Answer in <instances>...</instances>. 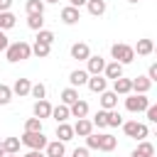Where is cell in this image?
<instances>
[{
    "label": "cell",
    "mask_w": 157,
    "mask_h": 157,
    "mask_svg": "<svg viewBox=\"0 0 157 157\" xmlns=\"http://www.w3.org/2000/svg\"><path fill=\"white\" fill-rule=\"evenodd\" d=\"M125 120H123V115L118 113V108L115 110H108V128H120Z\"/></svg>",
    "instance_id": "e575fe53"
},
{
    "label": "cell",
    "mask_w": 157,
    "mask_h": 157,
    "mask_svg": "<svg viewBox=\"0 0 157 157\" xmlns=\"http://www.w3.org/2000/svg\"><path fill=\"white\" fill-rule=\"evenodd\" d=\"M118 145V137H113L110 132H98V150L101 152H113Z\"/></svg>",
    "instance_id": "30bf717a"
},
{
    "label": "cell",
    "mask_w": 157,
    "mask_h": 157,
    "mask_svg": "<svg viewBox=\"0 0 157 157\" xmlns=\"http://www.w3.org/2000/svg\"><path fill=\"white\" fill-rule=\"evenodd\" d=\"M44 5H54V2H59V0H42Z\"/></svg>",
    "instance_id": "bcb514c9"
},
{
    "label": "cell",
    "mask_w": 157,
    "mask_h": 157,
    "mask_svg": "<svg viewBox=\"0 0 157 157\" xmlns=\"http://www.w3.org/2000/svg\"><path fill=\"white\" fill-rule=\"evenodd\" d=\"M27 27L34 32L44 29V15H27Z\"/></svg>",
    "instance_id": "f546056e"
},
{
    "label": "cell",
    "mask_w": 157,
    "mask_h": 157,
    "mask_svg": "<svg viewBox=\"0 0 157 157\" xmlns=\"http://www.w3.org/2000/svg\"><path fill=\"white\" fill-rule=\"evenodd\" d=\"M78 98H81V96H78V91H76V88H71V86L61 91V105H71V103H76Z\"/></svg>",
    "instance_id": "4316f807"
},
{
    "label": "cell",
    "mask_w": 157,
    "mask_h": 157,
    "mask_svg": "<svg viewBox=\"0 0 157 157\" xmlns=\"http://www.w3.org/2000/svg\"><path fill=\"white\" fill-rule=\"evenodd\" d=\"M7 47H10V39H7V34L0 29V52H5Z\"/></svg>",
    "instance_id": "60d3db41"
},
{
    "label": "cell",
    "mask_w": 157,
    "mask_h": 157,
    "mask_svg": "<svg viewBox=\"0 0 157 157\" xmlns=\"http://www.w3.org/2000/svg\"><path fill=\"white\" fill-rule=\"evenodd\" d=\"M5 157H20V155H5Z\"/></svg>",
    "instance_id": "c3c4849f"
},
{
    "label": "cell",
    "mask_w": 157,
    "mask_h": 157,
    "mask_svg": "<svg viewBox=\"0 0 157 157\" xmlns=\"http://www.w3.org/2000/svg\"><path fill=\"white\" fill-rule=\"evenodd\" d=\"M71 128H74V135H78V137H86V135L93 132V123H91L88 118H78Z\"/></svg>",
    "instance_id": "7c38bea8"
},
{
    "label": "cell",
    "mask_w": 157,
    "mask_h": 157,
    "mask_svg": "<svg viewBox=\"0 0 157 157\" xmlns=\"http://www.w3.org/2000/svg\"><path fill=\"white\" fill-rule=\"evenodd\" d=\"M145 76L155 83V81H157V64H150V69H147V74H145Z\"/></svg>",
    "instance_id": "ab89813d"
},
{
    "label": "cell",
    "mask_w": 157,
    "mask_h": 157,
    "mask_svg": "<svg viewBox=\"0 0 157 157\" xmlns=\"http://www.w3.org/2000/svg\"><path fill=\"white\" fill-rule=\"evenodd\" d=\"M103 69H105V59H103L101 54H91V56L86 59V71H88V76H98V74H103Z\"/></svg>",
    "instance_id": "8992f818"
},
{
    "label": "cell",
    "mask_w": 157,
    "mask_h": 157,
    "mask_svg": "<svg viewBox=\"0 0 157 157\" xmlns=\"http://www.w3.org/2000/svg\"><path fill=\"white\" fill-rule=\"evenodd\" d=\"M25 10H27V15H44V2L42 0H27Z\"/></svg>",
    "instance_id": "f1b7e54d"
},
{
    "label": "cell",
    "mask_w": 157,
    "mask_h": 157,
    "mask_svg": "<svg viewBox=\"0 0 157 157\" xmlns=\"http://www.w3.org/2000/svg\"><path fill=\"white\" fill-rule=\"evenodd\" d=\"M86 2H88V0H69V5H71V7H76V10H81Z\"/></svg>",
    "instance_id": "ee69618b"
},
{
    "label": "cell",
    "mask_w": 157,
    "mask_h": 157,
    "mask_svg": "<svg viewBox=\"0 0 157 157\" xmlns=\"http://www.w3.org/2000/svg\"><path fill=\"white\" fill-rule=\"evenodd\" d=\"M12 7V0H0V12H10Z\"/></svg>",
    "instance_id": "7bdbcfd3"
},
{
    "label": "cell",
    "mask_w": 157,
    "mask_h": 157,
    "mask_svg": "<svg viewBox=\"0 0 157 157\" xmlns=\"http://www.w3.org/2000/svg\"><path fill=\"white\" fill-rule=\"evenodd\" d=\"M128 2H132V5H135V2H137V0H128Z\"/></svg>",
    "instance_id": "681fc988"
},
{
    "label": "cell",
    "mask_w": 157,
    "mask_h": 157,
    "mask_svg": "<svg viewBox=\"0 0 157 157\" xmlns=\"http://www.w3.org/2000/svg\"><path fill=\"white\" fill-rule=\"evenodd\" d=\"M123 132L128 135V137H132V140H145L147 135H150V130H147V125L145 123H137V120H128V123H123Z\"/></svg>",
    "instance_id": "277c9868"
},
{
    "label": "cell",
    "mask_w": 157,
    "mask_h": 157,
    "mask_svg": "<svg viewBox=\"0 0 157 157\" xmlns=\"http://www.w3.org/2000/svg\"><path fill=\"white\" fill-rule=\"evenodd\" d=\"M110 56H113V61H118V64H123V66L135 61V52H132V47H130V44H123V42H118V44L110 47Z\"/></svg>",
    "instance_id": "7a4b0ae2"
},
{
    "label": "cell",
    "mask_w": 157,
    "mask_h": 157,
    "mask_svg": "<svg viewBox=\"0 0 157 157\" xmlns=\"http://www.w3.org/2000/svg\"><path fill=\"white\" fill-rule=\"evenodd\" d=\"M103 76H105V78H110V81L120 78V76H123V64H118V61H105Z\"/></svg>",
    "instance_id": "e0dca14e"
},
{
    "label": "cell",
    "mask_w": 157,
    "mask_h": 157,
    "mask_svg": "<svg viewBox=\"0 0 157 157\" xmlns=\"http://www.w3.org/2000/svg\"><path fill=\"white\" fill-rule=\"evenodd\" d=\"M130 86H132V93L147 96V91L152 88V81H150L147 76H135V78H130Z\"/></svg>",
    "instance_id": "9c48e42d"
},
{
    "label": "cell",
    "mask_w": 157,
    "mask_h": 157,
    "mask_svg": "<svg viewBox=\"0 0 157 157\" xmlns=\"http://www.w3.org/2000/svg\"><path fill=\"white\" fill-rule=\"evenodd\" d=\"M145 113H147V120H150V123H157V105H155V103H150Z\"/></svg>",
    "instance_id": "f35d334b"
},
{
    "label": "cell",
    "mask_w": 157,
    "mask_h": 157,
    "mask_svg": "<svg viewBox=\"0 0 157 157\" xmlns=\"http://www.w3.org/2000/svg\"><path fill=\"white\" fill-rule=\"evenodd\" d=\"M0 157H5V150H2V140H0Z\"/></svg>",
    "instance_id": "7dc6e473"
},
{
    "label": "cell",
    "mask_w": 157,
    "mask_h": 157,
    "mask_svg": "<svg viewBox=\"0 0 157 157\" xmlns=\"http://www.w3.org/2000/svg\"><path fill=\"white\" fill-rule=\"evenodd\" d=\"M91 56V47L86 44V42H76V44H71V59H76V61H86Z\"/></svg>",
    "instance_id": "52a82bcc"
},
{
    "label": "cell",
    "mask_w": 157,
    "mask_h": 157,
    "mask_svg": "<svg viewBox=\"0 0 157 157\" xmlns=\"http://www.w3.org/2000/svg\"><path fill=\"white\" fill-rule=\"evenodd\" d=\"M86 86H88L93 93H103V91H108V78H105L103 74H98V76H88Z\"/></svg>",
    "instance_id": "ba28073f"
},
{
    "label": "cell",
    "mask_w": 157,
    "mask_h": 157,
    "mask_svg": "<svg viewBox=\"0 0 157 157\" xmlns=\"http://www.w3.org/2000/svg\"><path fill=\"white\" fill-rule=\"evenodd\" d=\"M32 54H34L37 59H47V56L52 54V47H49V44H42V42H34V44H32Z\"/></svg>",
    "instance_id": "83f0119b"
},
{
    "label": "cell",
    "mask_w": 157,
    "mask_h": 157,
    "mask_svg": "<svg viewBox=\"0 0 157 157\" xmlns=\"http://www.w3.org/2000/svg\"><path fill=\"white\" fill-rule=\"evenodd\" d=\"M152 49H155V42L152 39H137V47H132V52L137 56H150Z\"/></svg>",
    "instance_id": "7402d4cb"
},
{
    "label": "cell",
    "mask_w": 157,
    "mask_h": 157,
    "mask_svg": "<svg viewBox=\"0 0 157 157\" xmlns=\"http://www.w3.org/2000/svg\"><path fill=\"white\" fill-rule=\"evenodd\" d=\"M86 81H88V71H86V69H74V71L69 74V83H71V88H76V86H86Z\"/></svg>",
    "instance_id": "ac0fdd59"
},
{
    "label": "cell",
    "mask_w": 157,
    "mask_h": 157,
    "mask_svg": "<svg viewBox=\"0 0 157 157\" xmlns=\"http://www.w3.org/2000/svg\"><path fill=\"white\" fill-rule=\"evenodd\" d=\"M52 103L44 98V101H34V108H32V113H34V118H39V120H44V118H49L52 115Z\"/></svg>",
    "instance_id": "8fae6325"
},
{
    "label": "cell",
    "mask_w": 157,
    "mask_h": 157,
    "mask_svg": "<svg viewBox=\"0 0 157 157\" xmlns=\"http://www.w3.org/2000/svg\"><path fill=\"white\" fill-rule=\"evenodd\" d=\"M47 142L49 140L44 132H22V137H20V145H25L27 150H44Z\"/></svg>",
    "instance_id": "3957f363"
},
{
    "label": "cell",
    "mask_w": 157,
    "mask_h": 157,
    "mask_svg": "<svg viewBox=\"0 0 157 157\" xmlns=\"http://www.w3.org/2000/svg\"><path fill=\"white\" fill-rule=\"evenodd\" d=\"M29 88H32V83H29V78H17L15 81V86H12V96H29Z\"/></svg>",
    "instance_id": "603a6c76"
},
{
    "label": "cell",
    "mask_w": 157,
    "mask_h": 157,
    "mask_svg": "<svg viewBox=\"0 0 157 157\" xmlns=\"http://www.w3.org/2000/svg\"><path fill=\"white\" fill-rule=\"evenodd\" d=\"M22 157H47V155H44L42 150H29V152H27V155H22Z\"/></svg>",
    "instance_id": "f6af8a7d"
},
{
    "label": "cell",
    "mask_w": 157,
    "mask_h": 157,
    "mask_svg": "<svg viewBox=\"0 0 157 157\" xmlns=\"http://www.w3.org/2000/svg\"><path fill=\"white\" fill-rule=\"evenodd\" d=\"M2 150H5V155H20V137H5Z\"/></svg>",
    "instance_id": "484cf974"
},
{
    "label": "cell",
    "mask_w": 157,
    "mask_h": 157,
    "mask_svg": "<svg viewBox=\"0 0 157 157\" xmlns=\"http://www.w3.org/2000/svg\"><path fill=\"white\" fill-rule=\"evenodd\" d=\"M86 10H88L93 17H101V15L108 10V5H105V0H88V2H86Z\"/></svg>",
    "instance_id": "cb8c5ba5"
},
{
    "label": "cell",
    "mask_w": 157,
    "mask_h": 157,
    "mask_svg": "<svg viewBox=\"0 0 157 157\" xmlns=\"http://www.w3.org/2000/svg\"><path fill=\"white\" fill-rule=\"evenodd\" d=\"M25 132H42V120L39 118H27L25 120Z\"/></svg>",
    "instance_id": "d590c367"
},
{
    "label": "cell",
    "mask_w": 157,
    "mask_h": 157,
    "mask_svg": "<svg viewBox=\"0 0 157 157\" xmlns=\"http://www.w3.org/2000/svg\"><path fill=\"white\" fill-rule=\"evenodd\" d=\"M113 93H115V96H130V93H132L130 78H125V76L115 78V81H113Z\"/></svg>",
    "instance_id": "9a60e30c"
},
{
    "label": "cell",
    "mask_w": 157,
    "mask_h": 157,
    "mask_svg": "<svg viewBox=\"0 0 157 157\" xmlns=\"http://www.w3.org/2000/svg\"><path fill=\"white\" fill-rule=\"evenodd\" d=\"M15 22H17V17H15L12 12H0V29H2V32H5V29H12Z\"/></svg>",
    "instance_id": "4dcf8cb0"
},
{
    "label": "cell",
    "mask_w": 157,
    "mask_h": 157,
    "mask_svg": "<svg viewBox=\"0 0 157 157\" xmlns=\"http://www.w3.org/2000/svg\"><path fill=\"white\" fill-rule=\"evenodd\" d=\"M29 56H32V44H27V42H22V39L10 42V47L5 49V59H7L10 64L25 61V59H29Z\"/></svg>",
    "instance_id": "6da1fadb"
},
{
    "label": "cell",
    "mask_w": 157,
    "mask_h": 157,
    "mask_svg": "<svg viewBox=\"0 0 157 157\" xmlns=\"http://www.w3.org/2000/svg\"><path fill=\"white\" fill-rule=\"evenodd\" d=\"M69 115H71V118H76V120H78V118H86V115H88V103L78 98L76 103H71V105H69Z\"/></svg>",
    "instance_id": "d6986e66"
},
{
    "label": "cell",
    "mask_w": 157,
    "mask_h": 157,
    "mask_svg": "<svg viewBox=\"0 0 157 157\" xmlns=\"http://www.w3.org/2000/svg\"><path fill=\"white\" fill-rule=\"evenodd\" d=\"M93 128H98V130H103V128H108V110H98L96 115H93Z\"/></svg>",
    "instance_id": "1f68e13d"
},
{
    "label": "cell",
    "mask_w": 157,
    "mask_h": 157,
    "mask_svg": "<svg viewBox=\"0 0 157 157\" xmlns=\"http://www.w3.org/2000/svg\"><path fill=\"white\" fill-rule=\"evenodd\" d=\"M44 152H47V157H64L66 147H64V142H59V140H49L47 147H44Z\"/></svg>",
    "instance_id": "44dd1931"
},
{
    "label": "cell",
    "mask_w": 157,
    "mask_h": 157,
    "mask_svg": "<svg viewBox=\"0 0 157 157\" xmlns=\"http://www.w3.org/2000/svg\"><path fill=\"white\" fill-rule=\"evenodd\" d=\"M49 118H54L56 123H66V120L71 118V115H69V105H61V103H59L56 108H52V115H49Z\"/></svg>",
    "instance_id": "d4e9b609"
},
{
    "label": "cell",
    "mask_w": 157,
    "mask_h": 157,
    "mask_svg": "<svg viewBox=\"0 0 157 157\" xmlns=\"http://www.w3.org/2000/svg\"><path fill=\"white\" fill-rule=\"evenodd\" d=\"M10 101H12V88L5 86V83H0V105H7Z\"/></svg>",
    "instance_id": "8d00e7d4"
},
{
    "label": "cell",
    "mask_w": 157,
    "mask_h": 157,
    "mask_svg": "<svg viewBox=\"0 0 157 157\" xmlns=\"http://www.w3.org/2000/svg\"><path fill=\"white\" fill-rule=\"evenodd\" d=\"M147 105H150V98L142 96V93H130V96H125V108H128L130 113H145Z\"/></svg>",
    "instance_id": "5b68a950"
},
{
    "label": "cell",
    "mask_w": 157,
    "mask_h": 157,
    "mask_svg": "<svg viewBox=\"0 0 157 157\" xmlns=\"http://www.w3.org/2000/svg\"><path fill=\"white\" fill-rule=\"evenodd\" d=\"M86 147H88V150H98V132L86 135Z\"/></svg>",
    "instance_id": "74e56055"
},
{
    "label": "cell",
    "mask_w": 157,
    "mask_h": 157,
    "mask_svg": "<svg viewBox=\"0 0 157 157\" xmlns=\"http://www.w3.org/2000/svg\"><path fill=\"white\" fill-rule=\"evenodd\" d=\"M71 157H88V147H76L71 152Z\"/></svg>",
    "instance_id": "b9f144b4"
},
{
    "label": "cell",
    "mask_w": 157,
    "mask_h": 157,
    "mask_svg": "<svg viewBox=\"0 0 157 157\" xmlns=\"http://www.w3.org/2000/svg\"><path fill=\"white\" fill-rule=\"evenodd\" d=\"M61 22L64 25H76L78 20H81V10H76V7H71V5H66L64 10H61Z\"/></svg>",
    "instance_id": "5bb4252c"
},
{
    "label": "cell",
    "mask_w": 157,
    "mask_h": 157,
    "mask_svg": "<svg viewBox=\"0 0 157 157\" xmlns=\"http://www.w3.org/2000/svg\"><path fill=\"white\" fill-rule=\"evenodd\" d=\"M56 140L64 142V145H66L69 140H74V128H71L69 123H59V125H56Z\"/></svg>",
    "instance_id": "ffe728a7"
},
{
    "label": "cell",
    "mask_w": 157,
    "mask_h": 157,
    "mask_svg": "<svg viewBox=\"0 0 157 157\" xmlns=\"http://www.w3.org/2000/svg\"><path fill=\"white\" fill-rule=\"evenodd\" d=\"M29 96H32V98H37V101H44V98H47V86H44V83H32Z\"/></svg>",
    "instance_id": "836d02e7"
},
{
    "label": "cell",
    "mask_w": 157,
    "mask_h": 157,
    "mask_svg": "<svg viewBox=\"0 0 157 157\" xmlns=\"http://www.w3.org/2000/svg\"><path fill=\"white\" fill-rule=\"evenodd\" d=\"M130 157H155V145H152L150 140H140Z\"/></svg>",
    "instance_id": "4fadbf2b"
},
{
    "label": "cell",
    "mask_w": 157,
    "mask_h": 157,
    "mask_svg": "<svg viewBox=\"0 0 157 157\" xmlns=\"http://www.w3.org/2000/svg\"><path fill=\"white\" fill-rule=\"evenodd\" d=\"M34 42H42V44H54V32L52 29H39L37 32V37H34Z\"/></svg>",
    "instance_id": "d6a6232c"
},
{
    "label": "cell",
    "mask_w": 157,
    "mask_h": 157,
    "mask_svg": "<svg viewBox=\"0 0 157 157\" xmlns=\"http://www.w3.org/2000/svg\"><path fill=\"white\" fill-rule=\"evenodd\" d=\"M98 96H101V110H115L118 108V96L113 91H103Z\"/></svg>",
    "instance_id": "2e32d148"
}]
</instances>
